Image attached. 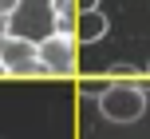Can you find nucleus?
Masks as SVG:
<instances>
[{"label": "nucleus", "instance_id": "nucleus-1", "mask_svg": "<svg viewBox=\"0 0 150 139\" xmlns=\"http://www.w3.org/2000/svg\"><path fill=\"white\" fill-rule=\"evenodd\" d=\"M95 100L107 123H138L146 115V87L134 80H107Z\"/></svg>", "mask_w": 150, "mask_h": 139}, {"label": "nucleus", "instance_id": "nucleus-2", "mask_svg": "<svg viewBox=\"0 0 150 139\" xmlns=\"http://www.w3.org/2000/svg\"><path fill=\"white\" fill-rule=\"evenodd\" d=\"M0 68H4V76H44L40 72V44L24 36H4L0 40Z\"/></svg>", "mask_w": 150, "mask_h": 139}, {"label": "nucleus", "instance_id": "nucleus-3", "mask_svg": "<svg viewBox=\"0 0 150 139\" xmlns=\"http://www.w3.org/2000/svg\"><path fill=\"white\" fill-rule=\"evenodd\" d=\"M40 72L44 76H71L75 72V40L67 36H44L40 40Z\"/></svg>", "mask_w": 150, "mask_h": 139}, {"label": "nucleus", "instance_id": "nucleus-4", "mask_svg": "<svg viewBox=\"0 0 150 139\" xmlns=\"http://www.w3.org/2000/svg\"><path fill=\"white\" fill-rule=\"evenodd\" d=\"M107 28H111V24H107V16L99 12H79V20H75V40H79V44H99V40L107 36Z\"/></svg>", "mask_w": 150, "mask_h": 139}, {"label": "nucleus", "instance_id": "nucleus-5", "mask_svg": "<svg viewBox=\"0 0 150 139\" xmlns=\"http://www.w3.org/2000/svg\"><path fill=\"white\" fill-rule=\"evenodd\" d=\"M75 20H79V4L75 0H52V28H55V36L75 40Z\"/></svg>", "mask_w": 150, "mask_h": 139}, {"label": "nucleus", "instance_id": "nucleus-6", "mask_svg": "<svg viewBox=\"0 0 150 139\" xmlns=\"http://www.w3.org/2000/svg\"><path fill=\"white\" fill-rule=\"evenodd\" d=\"M16 8H20V0H0V16H12Z\"/></svg>", "mask_w": 150, "mask_h": 139}, {"label": "nucleus", "instance_id": "nucleus-7", "mask_svg": "<svg viewBox=\"0 0 150 139\" xmlns=\"http://www.w3.org/2000/svg\"><path fill=\"white\" fill-rule=\"evenodd\" d=\"M75 4H79V12H95V8H99V0H75Z\"/></svg>", "mask_w": 150, "mask_h": 139}, {"label": "nucleus", "instance_id": "nucleus-8", "mask_svg": "<svg viewBox=\"0 0 150 139\" xmlns=\"http://www.w3.org/2000/svg\"><path fill=\"white\" fill-rule=\"evenodd\" d=\"M8 36V16H0V40Z\"/></svg>", "mask_w": 150, "mask_h": 139}, {"label": "nucleus", "instance_id": "nucleus-9", "mask_svg": "<svg viewBox=\"0 0 150 139\" xmlns=\"http://www.w3.org/2000/svg\"><path fill=\"white\" fill-rule=\"evenodd\" d=\"M146 72H150V60H146Z\"/></svg>", "mask_w": 150, "mask_h": 139}]
</instances>
